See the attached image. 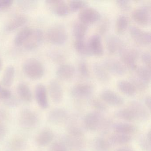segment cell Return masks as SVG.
Instances as JSON below:
<instances>
[{
	"instance_id": "1",
	"label": "cell",
	"mask_w": 151,
	"mask_h": 151,
	"mask_svg": "<svg viewBox=\"0 0 151 151\" xmlns=\"http://www.w3.org/2000/svg\"><path fill=\"white\" fill-rule=\"evenodd\" d=\"M68 132L63 141L69 151H81L86 146V141L83 131L78 125L69 124Z\"/></svg>"
},
{
	"instance_id": "2",
	"label": "cell",
	"mask_w": 151,
	"mask_h": 151,
	"mask_svg": "<svg viewBox=\"0 0 151 151\" xmlns=\"http://www.w3.org/2000/svg\"><path fill=\"white\" fill-rule=\"evenodd\" d=\"M23 70L26 76L32 80L40 79L45 72L43 63L35 58H30L25 61L23 65Z\"/></svg>"
},
{
	"instance_id": "3",
	"label": "cell",
	"mask_w": 151,
	"mask_h": 151,
	"mask_svg": "<svg viewBox=\"0 0 151 151\" xmlns=\"http://www.w3.org/2000/svg\"><path fill=\"white\" fill-rule=\"evenodd\" d=\"M46 36L49 43L55 45H60L66 42L68 35L65 27L62 24H57L48 29Z\"/></svg>"
},
{
	"instance_id": "4",
	"label": "cell",
	"mask_w": 151,
	"mask_h": 151,
	"mask_svg": "<svg viewBox=\"0 0 151 151\" xmlns=\"http://www.w3.org/2000/svg\"><path fill=\"white\" fill-rule=\"evenodd\" d=\"M94 92L93 84L88 82H80L71 88L70 94L75 99L83 100L92 97Z\"/></svg>"
},
{
	"instance_id": "5",
	"label": "cell",
	"mask_w": 151,
	"mask_h": 151,
	"mask_svg": "<svg viewBox=\"0 0 151 151\" xmlns=\"http://www.w3.org/2000/svg\"><path fill=\"white\" fill-rule=\"evenodd\" d=\"M106 116L103 114L93 111L86 115L83 120L85 129L91 132H99Z\"/></svg>"
},
{
	"instance_id": "6",
	"label": "cell",
	"mask_w": 151,
	"mask_h": 151,
	"mask_svg": "<svg viewBox=\"0 0 151 151\" xmlns=\"http://www.w3.org/2000/svg\"><path fill=\"white\" fill-rule=\"evenodd\" d=\"M126 107L130 110L135 122H145L150 119V111L139 101H132L128 103Z\"/></svg>"
},
{
	"instance_id": "7",
	"label": "cell",
	"mask_w": 151,
	"mask_h": 151,
	"mask_svg": "<svg viewBox=\"0 0 151 151\" xmlns=\"http://www.w3.org/2000/svg\"><path fill=\"white\" fill-rule=\"evenodd\" d=\"M122 63L126 68L134 70L138 66V60L139 57V52L137 49L125 46L119 52Z\"/></svg>"
},
{
	"instance_id": "8",
	"label": "cell",
	"mask_w": 151,
	"mask_h": 151,
	"mask_svg": "<svg viewBox=\"0 0 151 151\" xmlns=\"http://www.w3.org/2000/svg\"><path fill=\"white\" fill-rule=\"evenodd\" d=\"M151 6L143 5L134 9L132 17L135 22L142 26H147L151 23Z\"/></svg>"
},
{
	"instance_id": "9",
	"label": "cell",
	"mask_w": 151,
	"mask_h": 151,
	"mask_svg": "<svg viewBox=\"0 0 151 151\" xmlns=\"http://www.w3.org/2000/svg\"><path fill=\"white\" fill-rule=\"evenodd\" d=\"M78 18V21L88 26L99 21L101 16L97 9L87 6L80 10Z\"/></svg>"
},
{
	"instance_id": "10",
	"label": "cell",
	"mask_w": 151,
	"mask_h": 151,
	"mask_svg": "<svg viewBox=\"0 0 151 151\" xmlns=\"http://www.w3.org/2000/svg\"><path fill=\"white\" fill-rule=\"evenodd\" d=\"M70 117L69 114L66 109L63 108H56L49 112L47 120L52 124L60 125L68 122Z\"/></svg>"
},
{
	"instance_id": "11",
	"label": "cell",
	"mask_w": 151,
	"mask_h": 151,
	"mask_svg": "<svg viewBox=\"0 0 151 151\" xmlns=\"http://www.w3.org/2000/svg\"><path fill=\"white\" fill-rule=\"evenodd\" d=\"M19 122L24 128L32 129L38 123L39 117L36 113L29 109L22 110L19 116Z\"/></svg>"
},
{
	"instance_id": "12",
	"label": "cell",
	"mask_w": 151,
	"mask_h": 151,
	"mask_svg": "<svg viewBox=\"0 0 151 151\" xmlns=\"http://www.w3.org/2000/svg\"><path fill=\"white\" fill-rule=\"evenodd\" d=\"M45 5L51 13L58 16H66L70 14L68 4L63 0H47Z\"/></svg>"
},
{
	"instance_id": "13",
	"label": "cell",
	"mask_w": 151,
	"mask_h": 151,
	"mask_svg": "<svg viewBox=\"0 0 151 151\" xmlns=\"http://www.w3.org/2000/svg\"><path fill=\"white\" fill-rule=\"evenodd\" d=\"M129 33L134 42L139 45H148L151 43V33L149 32L145 31L136 26H131Z\"/></svg>"
},
{
	"instance_id": "14",
	"label": "cell",
	"mask_w": 151,
	"mask_h": 151,
	"mask_svg": "<svg viewBox=\"0 0 151 151\" xmlns=\"http://www.w3.org/2000/svg\"><path fill=\"white\" fill-rule=\"evenodd\" d=\"M100 98L106 104L111 106L120 107L124 104L123 98L112 90H103L100 94Z\"/></svg>"
},
{
	"instance_id": "15",
	"label": "cell",
	"mask_w": 151,
	"mask_h": 151,
	"mask_svg": "<svg viewBox=\"0 0 151 151\" xmlns=\"http://www.w3.org/2000/svg\"><path fill=\"white\" fill-rule=\"evenodd\" d=\"M102 64L109 73L116 76H122L126 73V67L122 62L116 59H106Z\"/></svg>"
},
{
	"instance_id": "16",
	"label": "cell",
	"mask_w": 151,
	"mask_h": 151,
	"mask_svg": "<svg viewBox=\"0 0 151 151\" xmlns=\"http://www.w3.org/2000/svg\"><path fill=\"white\" fill-rule=\"evenodd\" d=\"M48 93L54 103L59 104L62 101L63 91L61 84L57 80L53 79L48 84Z\"/></svg>"
},
{
	"instance_id": "17",
	"label": "cell",
	"mask_w": 151,
	"mask_h": 151,
	"mask_svg": "<svg viewBox=\"0 0 151 151\" xmlns=\"http://www.w3.org/2000/svg\"><path fill=\"white\" fill-rule=\"evenodd\" d=\"M35 96L36 101L39 106L43 109L49 107L48 92L45 86L42 84H38L36 86Z\"/></svg>"
},
{
	"instance_id": "18",
	"label": "cell",
	"mask_w": 151,
	"mask_h": 151,
	"mask_svg": "<svg viewBox=\"0 0 151 151\" xmlns=\"http://www.w3.org/2000/svg\"><path fill=\"white\" fill-rule=\"evenodd\" d=\"M44 33L41 30L33 29L24 47L28 50H33L38 47L44 40Z\"/></svg>"
},
{
	"instance_id": "19",
	"label": "cell",
	"mask_w": 151,
	"mask_h": 151,
	"mask_svg": "<svg viewBox=\"0 0 151 151\" xmlns=\"http://www.w3.org/2000/svg\"><path fill=\"white\" fill-rule=\"evenodd\" d=\"M54 137L53 131L49 128H45L37 134L35 141L39 146L45 147L52 143Z\"/></svg>"
},
{
	"instance_id": "20",
	"label": "cell",
	"mask_w": 151,
	"mask_h": 151,
	"mask_svg": "<svg viewBox=\"0 0 151 151\" xmlns=\"http://www.w3.org/2000/svg\"><path fill=\"white\" fill-rule=\"evenodd\" d=\"M107 50L112 55L118 53L125 47L122 40L117 36L111 35L106 40Z\"/></svg>"
},
{
	"instance_id": "21",
	"label": "cell",
	"mask_w": 151,
	"mask_h": 151,
	"mask_svg": "<svg viewBox=\"0 0 151 151\" xmlns=\"http://www.w3.org/2000/svg\"><path fill=\"white\" fill-rule=\"evenodd\" d=\"M113 131L115 133L132 136L138 131V128L135 124L129 122H118L113 124Z\"/></svg>"
},
{
	"instance_id": "22",
	"label": "cell",
	"mask_w": 151,
	"mask_h": 151,
	"mask_svg": "<svg viewBox=\"0 0 151 151\" xmlns=\"http://www.w3.org/2000/svg\"><path fill=\"white\" fill-rule=\"evenodd\" d=\"M76 73L75 67L70 64L63 63L61 64L56 70L57 77L64 81L71 80L74 78Z\"/></svg>"
},
{
	"instance_id": "23",
	"label": "cell",
	"mask_w": 151,
	"mask_h": 151,
	"mask_svg": "<svg viewBox=\"0 0 151 151\" xmlns=\"http://www.w3.org/2000/svg\"><path fill=\"white\" fill-rule=\"evenodd\" d=\"M88 43L92 55L100 57L103 55L104 48L99 35L95 34L92 36Z\"/></svg>"
},
{
	"instance_id": "24",
	"label": "cell",
	"mask_w": 151,
	"mask_h": 151,
	"mask_svg": "<svg viewBox=\"0 0 151 151\" xmlns=\"http://www.w3.org/2000/svg\"><path fill=\"white\" fill-rule=\"evenodd\" d=\"M28 17L22 14H19L13 17L8 22L6 26L7 31L11 32L19 29L28 22Z\"/></svg>"
},
{
	"instance_id": "25",
	"label": "cell",
	"mask_w": 151,
	"mask_h": 151,
	"mask_svg": "<svg viewBox=\"0 0 151 151\" xmlns=\"http://www.w3.org/2000/svg\"><path fill=\"white\" fill-rule=\"evenodd\" d=\"M111 145L108 139L101 137L93 138L90 143V147L91 151H109Z\"/></svg>"
},
{
	"instance_id": "26",
	"label": "cell",
	"mask_w": 151,
	"mask_h": 151,
	"mask_svg": "<svg viewBox=\"0 0 151 151\" xmlns=\"http://www.w3.org/2000/svg\"><path fill=\"white\" fill-rule=\"evenodd\" d=\"M93 70L96 78L100 82L106 83L110 80V76L103 64L96 62L93 63Z\"/></svg>"
},
{
	"instance_id": "27",
	"label": "cell",
	"mask_w": 151,
	"mask_h": 151,
	"mask_svg": "<svg viewBox=\"0 0 151 151\" xmlns=\"http://www.w3.org/2000/svg\"><path fill=\"white\" fill-rule=\"evenodd\" d=\"M17 94L21 100L25 103H30L33 99L32 93L29 86L24 83H21L17 88Z\"/></svg>"
},
{
	"instance_id": "28",
	"label": "cell",
	"mask_w": 151,
	"mask_h": 151,
	"mask_svg": "<svg viewBox=\"0 0 151 151\" xmlns=\"http://www.w3.org/2000/svg\"><path fill=\"white\" fill-rule=\"evenodd\" d=\"M117 87L121 93L128 97H133L137 93V90L130 81L120 80L117 82Z\"/></svg>"
},
{
	"instance_id": "29",
	"label": "cell",
	"mask_w": 151,
	"mask_h": 151,
	"mask_svg": "<svg viewBox=\"0 0 151 151\" xmlns=\"http://www.w3.org/2000/svg\"><path fill=\"white\" fill-rule=\"evenodd\" d=\"M33 28L25 27L17 34L14 39V43L17 47L23 46L32 32Z\"/></svg>"
},
{
	"instance_id": "30",
	"label": "cell",
	"mask_w": 151,
	"mask_h": 151,
	"mask_svg": "<svg viewBox=\"0 0 151 151\" xmlns=\"http://www.w3.org/2000/svg\"><path fill=\"white\" fill-rule=\"evenodd\" d=\"M132 139V136L115 133L109 137L108 140L111 146L124 145L130 143Z\"/></svg>"
},
{
	"instance_id": "31",
	"label": "cell",
	"mask_w": 151,
	"mask_h": 151,
	"mask_svg": "<svg viewBox=\"0 0 151 151\" xmlns=\"http://www.w3.org/2000/svg\"><path fill=\"white\" fill-rule=\"evenodd\" d=\"M88 26L79 21L74 23L72 27V32L75 39H84L87 33Z\"/></svg>"
},
{
	"instance_id": "32",
	"label": "cell",
	"mask_w": 151,
	"mask_h": 151,
	"mask_svg": "<svg viewBox=\"0 0 151 151\" xmlns=\"http://www.w3.org/2000/svg\"><path fill=\"white\" fill-rule=\"evenodd\" d=\"M15 75L14 67L12 65L9 66L4 71L1 80V85L5 88L10 87L14 83Z\"/></svg>"
},
{
	"instance_id": "33",
	"label": "cell",
	"mask_w": 151,
	"mask_h": 151,
	"mask_svg": "<svg viewBox=\"0 0 151 151\" xmlns=\"http://www.w3.org/2000/svg\"><path fill=\"white\" fill-rule=\"evenodd\" d=\"M74 49L79 54L83 56L92 55L88 42L85 39H75L73 43Z\"/></svg>"
},
{
	"instance_id": "34",
	"label": "cell",
	"mask_w": 151,
	"mask_h": 151,
	"mask_svg": "<svg viewBox=\"0 0 151 151\" xmlns=\"http://www.w3.org/2000/svg\"><path fill=\"white\" fill-rule=\"evenodd\" d=\"M134 76L146 83L149 84L151 81V69L145 66H137L133 70Z\"/></svg>"
},
{
	"instance_id": "35",
	"label": "cell",
	"mask_w": 151,
	"mask_h": 151,
	"mask_svg": "<svg viewBox=\"0 0 151 151\" xmlns=\"http://www.w3.org/2000/svg\"><path fill=\"white\" fill-rule=\"evenodd\" d=\"M129 25V20L128 17L121 15L116 18L115 24V30L116 34L122 35L128 29Z\"/></svg>"
},
{
	"instance_id": "36",
	"label": "cell",
	"mask_w": 151,
	"mask_h": 151,
	"mask_svg": "<svg viewBox=\"0 0 151 151\" xmlns=\"http://www.w3.org/2000/svg\"><path fill=\"white\" fill-rule=\"evenodd\" d=\"M89 104L94 111L103 114L108 110L107 105L100 99L97 97H91L89 99Z\"/></svg>"
},
{
	"instance_id": "37",
	"label": "cell",
	"mask_w": 151,
	"mask_h": 151,
	"mask_svg": "<svg viewBox=\"0 0 151 151\" xmlns=\"http://www.w3.org/2000/svg\"><path fill=\"white\" fill-rule=\"evenodd\" d=\"M138 143L139 147L143 151H151V130H149L147 133L141 135L139 138Z\"/></svg>"
},
{
	"instance_id": "38",
	"label": "cell",
	"mask_w": 151,
	"mask_h": 151,
	"mask_svg": "<svg viewBox=\"0 0 151 151\" xmlns=\"http://www.w3.org/2000/svg\"><path fill=\"white\" fill-rule=\"evenodd\" d=\"M115 116L116 118L127 122H136L130 110L126 106L116 111Z\"/></svg>"
},
{
	"instance_id": "39",
	"label": "cell",
	"mask_w": 151,
	"mask_h": 151,
	"mask_svg": "<svg viewBox=\"0 0 151 151\" xmlns=\"http://www.w3.org/2000/svg\"><path fill=\"white\" fill-rule=\"evenodd\" d=\"M68 8L70 13H74L83 9L87 6L88 3L86 1L80 0H72L70 1L67 3Z\"/></svg>"
},
{
	"instance_id": "40",
	"label": "cell",
	"mask_w": 151,
	"mask_h": 151,
	"mask_svg": "<svg viewBox=\"0 0 151 151\" xmlns=\"http://www.w3.org/2000/svg\"><path fill=\"white\" fill-rule=\"evenodd\" d=\"M78 70L79 75L82 78L87 79L90 77V71L87 63L85 61L81 60L78 64Z\"/></svg>"
},
{
	"instance_id": "41",
	"label": "cell",
	"mask_w": 151,
	"mask_h": 151,
	"mask_svg": "<svg viewBox=\"0 0 151 151\" xmlns=\"http://www.w3.org/2000/svg\"><path fill=\"white\" fill-rule=\"evenodd\" d=\"M130 82L133 84L137 91H144L148 88L149 86V83L138 78L134 75L131 77Z\"/></svg>"
},
{
	"instance_id": "42",
	"label": "cell",
	"mask_w": 151,
	"mask_h": 151,
	"mask_svg": "<svg viewBox=\"0 0 151 151\" xmlns=\"http://www.w3.org/2000/svg\"><path fill=\"white\" fill-rule=\"evenodd\" d=\"M110 25V21L109 19L107 17H104L98 26L97 29L99 33L98 35H99L100 37L101 36H104L106 35L109 31Z\"/></svg>"
},
{
	"instance_id": "43",
	"label": "cell",
	"mask_w": 151,
	"mask_h": 151,
	"mask_svg": "<svg viewBox=\"0 0 151 151\" xmlns=\"http://www.w3.org/2000/svg\"><path fill=\"white\" fill-rule=\"evenodd\" d=\"M25 144V141L23 139L15 138L10 142V150L11 151H22L24 148Z\"/></svg>"
},
{
	"instance_id": "44",
	"label": "cell",
	"mask_w": 151,
	"mask_h": 151,
	"mask_svg": "<svg viewBox=\"0 0 151 151\" xmlns=\"http://www.w3.org/2000/svg\"><path fill=\"white\" fill-rule=\"evenodd\" d=\"M37 3L35 1L21 0L17 1V5L19 8L22 10L28 11L32 10L36 7Z\"/></svg>"
},
{
	"instance_id": "45",
	"label": "cell",
	"mask_w": 151,
	"mask_h": 151,
	"mask_svg": "<svg viewBox=\"0 0 151 151\" xmlns=\"http://www.w3.org/2000/svg\"><path fill=\"white\" fill-rule=\"evenodd\" d=\"M50 57L51 60L56 63L61 64L64 63L66 60L65 55L60 51H55L51 52L50 54Z\"/></svg>"
},
{
	"instance_id": "46",
	"label": "cell",
	"mask_w": 151,
	"mask_h": 151,
	"mask_svg": "<svg viewBox=\"0 0 151 151\" xmlns=\"http://www.w3.org/2000/svg\"><path fill=\"white\" fill-rule=\"evenodd\" d=\"M50 151H69L62 139L57 140L51 144Z\"/></svg>"
},
{
	"instance_id": "47",
	"label": "cell",
	"mask_w": 151,
	"mask_h": 151,
	"mask_svg": "<svg viewBox=\"0 0 151 151\" xmlns=\"http://www.w3.org/2000/svg\"><path fill=\"white\" fill-rule=\"evenodd\" d=\"M117 7L123 12H128L131 9V4L126 0H117L115 1Z\"/></svg>"
},
{
	"instance_id": "48",
	"label": "cell",
	"mask_w": 151,
	"mask_h": 151,
	"mask_svg": "<svg viewBox=\"0 0 151 151\" xmlns=\"http://www.w3.org/2000/svg\"><path fill=\"white\" fill-rule=\"evenodd\" d=\"M12 92L0 83V101H6L12 97Z\"/></svg>"
},
{
	"instance_id": "49",
	"label": "cell",
	"mask_w": 151,
	"mask_h": 151,
	"mask_svg": "<svg viewBox=\"0 0 151 151\" xmlns=\"http://www.w3.org/2000/svg\"><path fill=\"white\" fill-rule=\"evenodd\" d=\"M140 58L142 62L145 64V66L151 69V55L150 52H145L142 53Z\"/></svg>"
},
{
	"instance_id": "50",
	"label": "cell",
	"mask_w": 151,
	"mask_h": 151,
	"mask_svg": "<svg viewBox=\"0 0 151 151\" xmlns=\"http://www.w3.org/2000/svg\"><path fill=\"white\" fill-rule=\"evenodd\" d=\"M12 0H0V11L9 10L13 4Z\"/></svg>"
},
{
	"instance_id": "51",
	"label": "cell",
	"mask_w": 151,
	"mask_h": 151,
	"mask_svg": "<svg viewBox=\"0 0 151 151\" xmlns=\"http://www.w3.org/2000/svg\"><path fill=\"white\" fill-rule=\"evenodd\" d=\"M6 133V128L2 122H0V139L3 138Z\"/></svg>"
},
{
	"instance_id": "52",
	"label": "cell",
	"mask_w": 151,
	"mask_h": 151,
	"mask_svg": "<svg viewBox=\"0 0 151 151\" xmlns=\"http://www.w3.org/2000/svg\"><path fill=\"white\" fill-rule=\"evenodd\" d=\"M145 106L147 108L151 111V98L150 95H148L145 99Z\"/></svg>"
},
{
	"instance_id": "53",
	"label": "cell",
	"mask_w": 151,
	"mask_h": 151,
	"mask_svg": "<svg viewBox=\"0 0 151 151\" xmlns=\"http://www.w3.org/2000/svg\"><path fill=\"white\" fill-rule=\"evenodd\" d=\"M116 151H136L135 149L129 146H123L118 148Z\"/></svg>"
},
{
	"instance_id": "54",
	"label": "cell",
	"mask_w": 151,
	"mask_h": 151,
	"mask_svg": "<svg viewBox=\"0 0 151 151\" xmlns=\"http://www.w3.org/2000/svg\"><path fill=\"white\" fill-rule=\"evenodd\" d=\"M3 68V62L1 58L0 57V71H1Z\"/></svg>"
},
{
	"instance_id": "55",
	"label": "cell",
	"mask_w": 151,
	"mask_h": 151,
	"mask_svg": "<svg viewBox=\"0 0 151 151\" xmlns=\"http://www.w3.org/2000/svg\"><path fill=\"white\" fill-rule=\"evenodd\" d=\"M85 151L84 150H82V151Z\"/></svg>"
}]
</instances>
